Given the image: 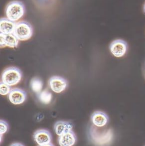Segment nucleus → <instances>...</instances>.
<instances>
[{"label": "nucleus", "instance_id": "2", "mask_svg": "<svg viewBox=\"0 0 145 146\" xmlns=\"http://www.w3.org/2000/svg\"><path fill=\"white\" fill-rule=\"evenodd\" d=\"M22 77V71L18 68L10 67L4 70L2 74V81L10 86L16 85Z\"/></svg>", "mask_w": 145, "mask_h": 146}, {"label": "nucleus", "instance_id": "4", "mask_svg": "<svg viewBox=\"0 0 145 146\" xmlns=\"http://www.w3.org/2000/svg\"><path fill=\"white\" fill-rule=\"evenodd\" d=\"M128 44L122 39H117L111 42L109 46V49L111 54L116 58L123 57L127 53Z\"/></svg>", "mask_w": 145, "mask_h": 146}, {"label": "nucleus", "instance_id": "17", "mask_svg": "<svg viewBox=\"0 0 145 146\" xmlns=\"http://www.w3.org/2000/svg\"><path fill=\"white\" fill-rule=\"evenodd\" d=\"M10 146H24L23 144H22V143H18V142H16V143H13V144H11Z\"/></svg>", "mask_w": 145, "mask_h": 146}, {"label": "nucleus", "instance_id": "16", "mask_svg": "<svg viewBox=\"0 0 145 146\" xmlns=\"http://www.w3.org/2000/svg\"><path fill=\"white\" fill-rule=\"evenodd\" d=\"M9 126L8 123L4 120H1L0 121V135L2 136L3 134L6 133L8 132Z\"/></svg>", "mask_w": 145, "mask_h": 146}, {"label": "nucleus", "instance_id": "19", "mask_svg": "<svg viewBox=\"0 0 145 146\" xmlns=\"http://www.w3.org/2000/svg\"><path fill=\"white\" fill-rule=\"evenodd\" d=\"M143 9H144V13H145V4L144 5V8H143Z\"/></svg>", "mask_w": 145, "mask_h": 146}, {"label": "nucleus", "instance_id": "18", "mask_svg": "<svg viewBox=\"0 0 145 146\" xmlns=\"http://www.w3.org/2000/svg\"><path fill=\"white\" fill-rule=\"evenodd\" d=\"M38 146H55V145L52 143H50L45 144V145H38Z\"/></svg>", "mask_w": 145, "mask_h": 146}, {"label": "nucleus", "instance_id": "13", "mask_svg": "<svg viewBox=\"0 0 145 146\" xmlns=\"http://www.w3.org/2000/svg\"><path fill=\"white\" fill-rule=\"evenodd\" d=\"M30 87L32 91L38 94L42 91L43 83L40 78H33L30 82Z\"/></svg>", "mask_w": 145, "mask_h": 146}, {"label": "nucleus", "instance_id": "9", "mask_svg": "<svg viewBox=\"0 0 145 146\" xmlns=\"http://www.w3.org/2000/svg\"><path fill=\"white\" fill-rule=\"evenodd\" d=\"M18 40L14 34L5 35L0 33V45L1 48L9 47L12 48H17Z\"/></svg>", "mask_w": 145, "mask_h": 146}, {"label": "nucleus", "instance_id": "15", "mask_svg": "<svg viewBox=\"0 0 145 146\" xmlns=\"http://www.w3.org/2000/svg\"><path fill=\"white\" fill-rule=\"evenodd\" d=\"M10 86L4 83L2 81L0 82V94L1 95H8L11 90L12 89Z\"/></svg>", "mask_w": 145, "mask_h": 146}, {"label": "nucleus", "instance_id": "8", "mask_svg": "<svg viewBox=\"0 0 145 146\" xmlns=\"http://www.w3.org/2000/svg\"><path fill=\"white\" fill-rule=\"evenodd\" d=\"M109 118L107 114L100 111H96L91 116V121L93 125L97 127H103L109 122Z\"/></svg>", "mask_w": 145, "mask_h": 146}, {"label": "nucleus", "instance_id": "12", "mask_svg": "<svg viewBox=\"0 0 145 146\" xmlns=\"http://www.w3.org/2000/svg\"><path fill=\"white\" fill-rule=\"evenodd\" d=\"M73 125L71 122L65 121H59L55 122L53 129L55 133L59 136L72 130Z\"/></svg>", "mask_w": 145, "mask_h": 146}, {"label": "nucleus", "instance_id": "6", "mask_svg": "<svg viewBox=\"0 0 145 146\" xmlns=\"http://www.w3.org/2000/svg\"><path fill=\"white\" fill-rule=\"evenodd\" d=\"M33 138L38 145L48 144L51 143L52 141V135L51 132L44 129L35 131L33 135Z\"/></svg>", "mask_w": 145, "mask_h": 146}, {"label": "nucleus", "instance_id": "10", "mask_svg": "<svg viewBox=\"0 0 145 146\" xmlns=\"http://www.w3.org/2000/svg\"><path fill=\"white\" fill-rule=\"evenodd\" d=\"M76 141V136L72 130L59 136L58 138V143L60 146H73Z\"/></svg>", "mask_w": 145, "mask_h": 146}, {"label": "nucleus", "instance_id": "7", "mask_svg": "<svg viewBox=\"0 0 145 146\" xmlns=\"http://www.w3.org/2000/svg\"><path fill=\"white\" fill-rule=\"evenodd\" d=\"M26 93L24 90L18 88L11 90L8 94V99L11 103L16 105L24 103L26 99Z\"/></svg>", "mask_w": 145, "mask_h": 146}, {"label": "nucleus", "instance_id": "1", "mask_svg": "<svg viewBox=\"0 0 145 146\" xmlns=\"http://www.w3.org/2000/svg\"><path fill=\"white\" fill-rule=\"evenodd\" d=\"M26 12L24 5L21 2L14 1L9 3L6 8V18L16 22L20 19Z\"/></svg>", "mask_w": 145, "mask_h": 146}, {"label": "nucleus", "instance_id": "5", "mask_svg": "<svg viewBox=\"0 0 145 146\" xmlns=\"http://www.w3.org/2000/svg\"><path fill=\"white\" fill-rule=\"evenodd\" d=\"M48 85L51 89L55 93H61L66 89L68 82L63 77L55 76L48 80Z\"/></svg>", "mask_w": 145, "mask_h": 146}, {"label": "nucleus", "instance_id": "14", "mask_svg": "<svg viewBox=\"0 0 145 146\" xmlns=\"http://www.w3.org/2000/svg\"><path fill=\"white\" fill-rule=\"evenodd\" d=\"M37 95H38V100L42 103L47 105L50 103L51 101L53 96L51 92L48 91L47 90H45L42 91Z\"/></svg>", "mask_w": 145, "mask_h": 146}, {"label": "nucleus", "instance_id": "3", "mask_svg": "<svg viewBox=\"0 0 145 146\" xmlns=\"http://www.w3.org/2000/svg\"><path fill=\"white\" fill-rule=\"evenodd\" d=\"M14 34L19 41L28 40L33 35L32 27L28 22L24 21H20L16 23Z\"/></svg>", "mask_w": 145, "mask_h": 146}, {"label": "nucleus", "instance_id": "11", "mask_svg": "<svg viewBox=\"0 0 145 146\" xmlns=\"http://www.w3.org/2000/svg\"><path fill=\"white\" fill-rule=\"evenodd\" d=\"M16 23L11 21L7 18L0 19V33L7 35L14 34Z\"/></svg>", "mask_w": 145, "mask_h": 146}]
</instances>
